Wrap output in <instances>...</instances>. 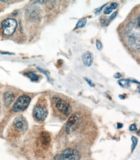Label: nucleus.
<instances>
[{"label": "nucleus", "mask_w": 140, "mask_h": 160, "mask_svg": "<svg viewBox=\"0 0 140 160\" xmlns=\"http://www.w3.org/2000/svg\"><path fill=\"white\" fill-rule=\"evenodd\" d=\"M52 104L54 109L58 113L67 118L70 114L72 109L69 103L64 99L57 97L52 98Z\"/></svg>", "instance_id": "1"}, {"label": "nucleus", "mask_w": 140, "mask_h": 160, "mask_svg": "<svg viewBox=\"0 0 140 160\" xmlns=\"http://www.w3.org/2000/svg\"><path fill=\"white\" fill-rule=\"evenodd\" d=\"M33 116L38 122H43L47 118L48 110L43 101H40L33 110Z\"/></svg>", "instance_id": "2"}, {"label": "nucleus", "mask_w": 140, "mask_h": 160, "mask_svg": "<svg viewBox=\"0 0 140 160\" xmlns=\"http://www.w3.org/2000/svg\"><path fill=\"white\" fill-rule=\"evenodd\" d=\"M2 26L3 35L9 36L15 32L18 23L14 18H8L2 22Z\"/></svg>", "instance_id": "3"}, {"label": "nucleus", "mask_w": 140, "mask_h": 160, "mask_svg": "<svg viewBox=\"0 0 140 160\" xmlns=\"http://www.w3.org/2000/svg\"><path fill=\"white\" fill-rule=\"evenodd\" d=\"M30 98L27 95L21 96L16 101L12 107V110L14 113L23 111L26 109L30 104Z\"/></svg>", "instance_id": "4"}, {"label": "nucleus", "mask_w": 140, "mask_h": 160, "mask_svg": "<svg viewBox=\"0 0 140 160\" xmlns=\"http://www.w3.org/2000/svg\"><path fill=\"white\" fill-rule=\"evenodd\" d=\"M28 127L26 119L22 116L17 117L14 119L12 125L13 129L18 134L25 132L27 129Z\"/></svg>", "instance_id": "5"}, {"label": "nucleus", "mask_w": 140, "mask_h": 160, "mask_svg": "<svg viewBox=\"0 0 140 160\" xmlns=\"http://www.w3.org/2000/svg\"><path fill=\"white\" fill-rule=\"evenodd\" d=\"M127 36V43L131 49L138 51L140 50V35L139 33L133 32L126 34Z\"/></svg>", "instance_id": "6"}, {"label": "nucleus", "mask_w": 140, "mask_h": 160, "mask_svg": "<svg viewBox=\"0 0 140 160\" xmlns=\"http://www.w3.org/2000/svg\"><path fill=\"white\" fill-rule=\"evenodd\" d=\"M80 153L78 150L72 148L66 149L60 155V160H80Z\"/></svg>", "instance_id": "7"}, {"label": "nucleus", "mask_w": 140, "mask_h": 160, "mask_svg": "<svg viewBox=\"0 0 140 160\" xmlns=\"http://www.w3.org/2000/svg\"><path fill=\"white\" fill-rule=\"evenodd\" d=\"M51 135L48 132L43 131L40 133L39 142L43 148H46L48 147L51 143Z\"/></svg>", "instance_id": "8"}, {"label": "nucleus", "mask_w": 140, "mask_h": 160, "mask_svg": "<svg viewBox=\"0 0 140 160\" xmlns=\"http://www.w3.org/2000/svg\"><path fill=\"white\" fill-rule=\"evenodd\" d=\"M78 116L76 114H72L70 117L66 122L65 127L66 132L67 134H69L70 132L71 128H72L73 126L75 125L76 123L78 122Z\"/></svg>", "instance_id": "9"}, {"label": "nucleus", "mask_w": 140, "mask_h": 160, "mask_svg": "<svg viewBox=\"0 0 140 160\" xmlns=\"http://www.w3.org/2000/svg\"><path fill=\"white\" fill-rule=\"evenodd\" d=\"M82 61L86 66H90L93 62V54L90 51H86L82 55Z\"/></svg>", "instance_id": "10"}, {"label": "nucleus", "mask_w": 140, "mask_h": 160, "mask_svg": "<svg viewBox=\"0 0 140 160\" xmlns=\"http://www.w3.org/2000/svg\"><path fill=\"white\" fill-rule=\"evenodd\" d=\"M15 96L13 92H7L5 93L3 97V102L6 106H9L14 101Z\"/></svg>", "instance_id": "11"}, {"label": "nucleus", "mask_w": 140, "mask_h": 160, "mask_svg": "<svg viewBox=\"0 0 140 160\" xmlns=\"http://www.w3.org/2000/svg\"><path fill=\"white\" fill-rule=\"evenodd\" d=\"M139 18L132 20L127 25L125 30V33L126 34L131 32V31L132 30L133 28L136 25V23L138 22H139Z\"/></svg>", "instance_id": "12"}, {"label": "nucleus", "mask_w": 140, "mask_h": 160, "mask_svg": "<svg viewBox=\"0 0 140 160\" xmlns=\"http://www.w3.org/2000/svg\"><path fill=\"white\" fill-rule=\"evenodd\" d=\"M120 87L124 88H128L130 87V81L128 79H120L118 81Z\"/></svg>", "instance_id": "13"}, {"label": "nucleus", "mask_w": 140, "mask_h": 160, "mask_svg": "<svg viewBox=\"0 0 140 160\" xmlns=\"http://www.w3.org/2000/svg\"><path fill=\"white\" fill-rule=\"evenodd\" d=\"M26 75L32 81H34V82L38 81L39 78H40V77L38 75L34 72H31V71L26 73Z\"/></svg>", "instance_id": "14"}, {"label": "nucleus", "mask_w": 140, "mask_h": 160, "mask_svg": "<svg viewBox=\"0 0 140 160\" xmlns=\"http://www.w3.org/2000/svg\"><path fill=\"white\" fill-rule=\"evenodd\" d=\"M87 21V20L86 18H82V19H80L77 22V24H76L75 29H78L83 28L86 24Z\"/></svg>", "instance_id": "15"}, {"label": "nucleus", "mask_w": 140, "mask_h": 160, "mask_svg": "<svg viewBox=\"0 0 140 160\" xmlns=\"http://www.w3.org/2000/svg\"><path fill=\"white\" fill-rule=\"evenodd\" d=\"M101 24L104 26H109L110 23V20L107 19V18H103L100 20Z\"/></svg>", "instance_id": "16"}, {"label": "nucleus", "mask_w": 140, "mask_h": 160, "mask_svg": "<svg viewBox=\"0 0 140 160\" xmlns=\"http://www.w3.org/2000/svg\"><path fill=\"white\" fill-rule=\"evenodd\" d=\"M131 140H132V146H131V150L133 151V150H134L135 147H136V145H137L138 140L135 137L132 136V137H131Z\"/></svg>", "instance_id": "17"}, {"label": "nucleus", "mask_w": 140, "mask_h": 160, "mask_svg": "<svg viewBox=\"0 0 140 160\" xmlns=\"http://www.w3.org/2000/svg\"><path fill=\"white\" fill-rule=\"evenodd\" d=\"M96 46L97 49L99 50H101L103 48L102 44L101 42L99 40H97L96 43Z\"/></svg>", "instance_id": "18"}, {"label": "nucleus", "mask_w": 140, "mask_h": 160, "mask_svg": "<svg viewBox=\"0 0 140 160\" xmlns=\"http://www.w3.org/2000/svg\"><path fill=\"white\" fill-rule=\"evenodd\" d=\"M83 79H84V80H85L86 82L88 84V85H89L90 87H94L95 86V85L92 82L91 80L88 78L84 77H83Z\"/></svg>", "instance_id": "19"}, {"label": "nucleus", "mask_w": 140, "mask_h": 160, "mask_svg": "<svg viewBox=\"0 0 140 160\" xmlns=\"http://www.w3.org/2000/svg\"><path fill=\"white\" fill-rule=\"evenodd\" d=\"M113 10L110 7H106L104 10V13L105 14H109L112 12Z\"/></svg>", "instance_id": "20"}, {"label": "nucleus", "mask_w": 140, "mask_h": 160, "mask_svg": "<svg viewBox=\"0 0 140 160\" xmlns=\"http://www.w3.org/2000/svg\"><path fill=\"white\" fill-rule=\"evenodd\" d=\"M107 4H105L103 5V6H102L101 7H100V8H99V9L95 12V15L99 14L100 13V12H102V10H103V8H104V7Z\"/></svg>", "instance_id": "21"}, {"label": "nucleus", "mask_w": 140, "mask_h": 160, "mask_svg": "<svg viewBox=\"0 0 140 160\" xmlns=\"http://www.w3.org/2000/svg\"><path fill=\"white\" fill-rule=\"evenodd\" d=\"M118 4L116 2H112L110 5V7L112 10H115L118 7Z\"/></svg>", "instance_id": "22"}, {"label": "nucleus", "mask_w": 140, "mask_h": 160, "mask_svg": "<svg viewBox=\"0 0 140 160\" xmlns=\"http://www.w3.org/2000/svg\"><path fill=\"white\" fill-rule=\"evenodd\" d=\"M117 12H115L112 14L109 17V20H113L116 17L117 15Z\"/></svg>", "instance_id": "23"}, {"label": "nucleus", "mask_w": 140, "mask_h": 160, "mask_svg": "<svg viewBox=\"0 0 140 160\" xmlns=\"http://www.w3.org/2000/svg\"><path fill=\"white\" fill-rule=\"evenodd\" d=\"M114 78L116 79L121 78L122 77L121 74H120V73L117 72L114 75Z\"/></svg>", "instance_id": "24"}, {"label": "nucleus", "mask_w": 140, "mask_h": 160, "mask_svg": "<svg viewBox=\"0 0 140 160\" xmlns=\"http://www.w3.org/2000/svg\"><path fill=\"white\" fill-rule=\"evenodd\" d=\"M130 130L131 131H135V130H137V128H136V126L135 124H133L131 125L130 127Z\"/></svg>", "instance_id": "25"}, {"label": "nucleus", "mask_w": 140, "mask_h": 160, "mask_svg": "<svg viewBox=\"0 0 140 160\" xmlns=\"http://www.w3.org/2000/svg\"><path fill=\"white\" fill-rule=\"evenodd\" d=\"M53 160H60V155L57 154L54 157Z\"/></svg>", "instance_id": "26"}, {"label": "nucleus", "mask_w": 140, "mask_h": 160, "mask_svg": "<svg viewBox=\"0 0 140 160\" xmlns=\"http://www.w3.org/2000/svg\"><path fill=\"white\" fill-rule=\"evenodd\" d=\"M129 80V81H130V82H134V83H138V84H139V82H138V81H136V80H134V79H128Z\"/></svg>", "instance_id": "27"}, {"label": "nucleus", "mask_w": 140, "mask_h": 160, "mask_svg": "<svg viewBox=\"0 0 140 160\" xmlns=\"http://www.w3.org/2000/svg\"><path fill=\"white\" fill-rule=\"evenodd\" d=\"M123 125L121 123H118L117 124V128L118 129H121Z\"/></svg>", "instance_id": "28"}, {"label": "nucleus", "mask_w": 140, "mask_h": 160, "mask_svg": "<svg viewBox=\"0 0 140 160\" xmlns=\"http://www.w3.org/2000/svg\"><path fill=\"white\" fill-rule=\"evenodd\" d=\"M1 54H8V55H13V54L9 52H1Z\"/></svg>", "instance_id": "29"}, {"label": "nucleus", "mask_w": 140, "mask_h": 160, "mask_svg": "<svg viewBox=\"0 0 140 160\" xmlns=\"http://www.w3.org/2000/svg\"><path fill=\"white\" fill-rule=\"evenodd\" d=\"M119 97H120V98H121V99H124L125 98L124 96L122 95H120L119 96Z\"/></svg>", "instance_id": "30"}, {"label": "nucleus", "mask_w": 140, "mask_h": 160, "mask_svg": "<svg viewBox=\"0 0 140 160\" xmlns=\"http://www.w3.org/2000/svg\"><path fill=\"white\" fill-rule=\"evenodd\" d=\"M0 111H1V104H0Z\"/></svg>", "instance_id": "31"}]
</instances>
